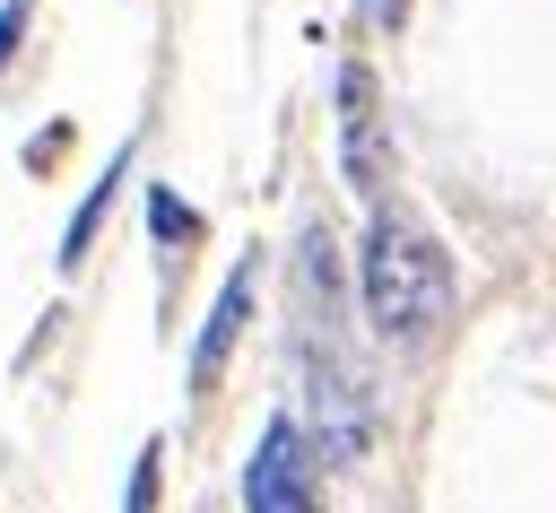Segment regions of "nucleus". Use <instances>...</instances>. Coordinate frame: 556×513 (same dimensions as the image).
Wrapping results in <instances>:
<instances>
[{"instance_id": "nucleus-2", "label": "nucleus", "mask_w": 556, "mask_h": 513, "mask_svg": "<svg viewBox=\"0 0 556 513\" xmlns=\"http://www.w3.org/2000/svg\"><path fill=\"white\" fill-rule=\"evenodd\" d=\"M243 513H313V461H304L295 417L261 426V452L243 461Z\"/></svg>"}, {"instance_id": "nucleus-1", "label": "nucleus", "mask_w": 556, "mask_h": 513, "mask_svg": "<svg viewBox=\"0 0 556 513\" xmlns=\"http://www.w3.org/2000/svg\"><path fill=\"white\" fill-rule=\"evenodd\" d=\"M356 304H365L374 339L417 348V339L452 313V252H443L417 217L374 209V217H365V252H356Z\"/></svg>"}, {"instance_id": "nucleus-4", "label": "nucleus", "mask_w": 556, "mask_h": 513, "mask_svg": "<svg viewBox=\"0 0 556 513\" xmlns=\"http://www.w3.org/2000/svg\"><path fill=\"white\" fill-rule=\"evenodd\" d=\"M243 313H252V261H243V270L217 287V304H208V322H200V348H191V383H200V391L226 374V348H235Z\"/></svg>"}, {"instance_id": "nucleus-7", "label": "nucleus", "mask_w": 556, "mask_h": 513, "mask_svg": "<svg viewBox=\"0 0 556 513\" xmlns=\"http://www.w3.org/2000/svg\"><path fill=\"white\" fill-rule=\"evenodd\" d=\"M148 209H156V235H191V209H174V200H165V191H156V200H148Z\"/></svg>"}, {"instance_id": "nucleus-3", "label": "nucleus", "mask_w": 556, "mask_h": 513, "mask_svg": "<svg viewBox=\"0 0 556 513\" xmlns=\"http://www.w3.org/2000/svg\"><path fill=\"white\" fill-rule=\"evenodd\" d=\"M339 139H348V183L382 191V148H374V78L339 70Z\"/></svg>"}, {"instance_id": "nucleus-8", "label": "nucleus", "mask_w": 556, "mask_h": 513, "mask_svg": "<svg viewBox=\"0 0 556 513\" xmlns=\"http://www.w3.org/2000/svg\"><path fill=\"white\" fill-rule=\"evenodd\" d=\"M365 9H374V17H400V0H365Z\"/></svg>"}, {"instance_id": "nucleus-6", "label": "nucleus", "mask_w": 556, "mask_h": 513, "mask_svg": "<svg viewBox=\"0 0 556 513\" xmlns=\"http://www.w3.org/2000/svg\"><path fill=\"white\" fill-rule=\"evenodd\" d=\"M17 26H26V0H0V70H9V52H17Z\"/></svg>"}, {"instance_id": "nucleus-5", "label": "nucleus", "mask_w": 556, "mask_h": 513, "mask_svg": "<svg viewBox=\"0 0 556 513\" xmlns=\"http://www.w3.org/2000/svg\"><path fill=\"white\" fill-rule=\"evenodd\" d=\"M122 513H156V443L139 452V470H130V504Z\"/></svg>"}]
</instances>
